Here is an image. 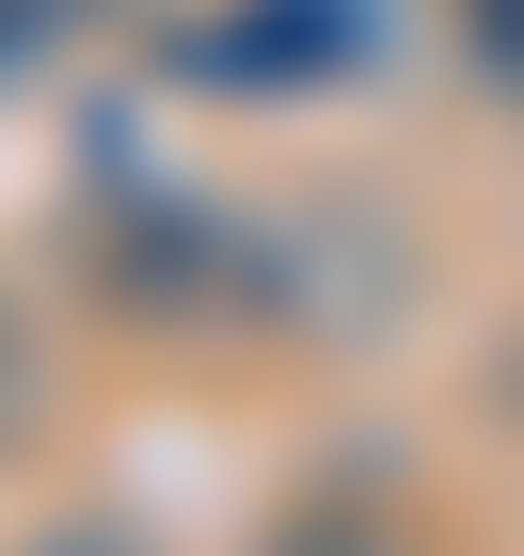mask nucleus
I'll return each mask as SVG.
<instances>
[{
  "instance_id": "4",
  "label": "nucleus",
  "mask_w": 524,
  "mask_h": 556,
  "mask_svg": "<svg viewBox=\"0 0 524 556\" xmlns=\"http://www.w3.org/2000/svg\"><path fill=\"white\" fill-rule=\"evenodd\" d=\"M16 556H159V541H143V525H112V509H80V525H33Z\"/></svg>"
},
{
  "instance_id": "3",
  "label": "nucleus",
  "mask_w": 524,
  "mask_h": 556,
  "mask_svg": "<svg viewBox=\"0 0 524 556\" xmlns=\"http://www.w3.org/2000/svg\"><path fill=\"white\" fill-rule=\"evenodd\" d=\"M48 429V334H33V302L0 287V462Z\"/></svg>"
},
{
  "instance_id": "2",
  "label": "nucleus",
  "mask_w": 524,
  "mask_h": 556,
  "mask_svg": "<svg viewBox=\"0 0 524 556\" xmlns=\"http://www.w3.org/2000/svg\"><path fill=\"white\" fill-rule=\"evenodd\" d=\"M255 556H430V525H413V493H397L382 462H318L286 509H270Z\"/></svg>"
},
{
  "instance_id": "6",
  "label": "nucleus",
  "mask_w": 524,
  "mask_h": 556,
  "mask_svg": "<svg viewBox=\"0 0 524 556\" xmlns=\"http://www.w3.org/2000/svg\"><path fill=\"white\" fill-rule=\"evenodd\" d=\"M16 33H33V0H0V48H16Z\"/></svg>"
},
{
  "instance_id": "1",
  "label": "nucleus",
  "mask_w": 524,
  "mask_h": 556,
  "mask_svg": "<svg viewBox=\"0 0 524 556\" xmlns=\"http://www.w3.org/2000/svg\"><path fill=\"white\" fill-rule=\"evenodd\" d=\"M175 64L191 80H334L366 64V0H239V16H191Z\"/></svg>"
},
{
  "instance_id": "5",
  "label": "nucleus",
  "mask_w": 524,
  "mask_h": 556,
  "mask_svg": "<svg viewBox=\"0 0 524 556\" xmlns=\"http://www.w3.org/2000/svg\"><path fill=\"white\" fill-rule=\"evenodd\" d=\"M445 16L477 33V64H493V80H524V0H445Z\"/></svg>"
}]
</instances>
